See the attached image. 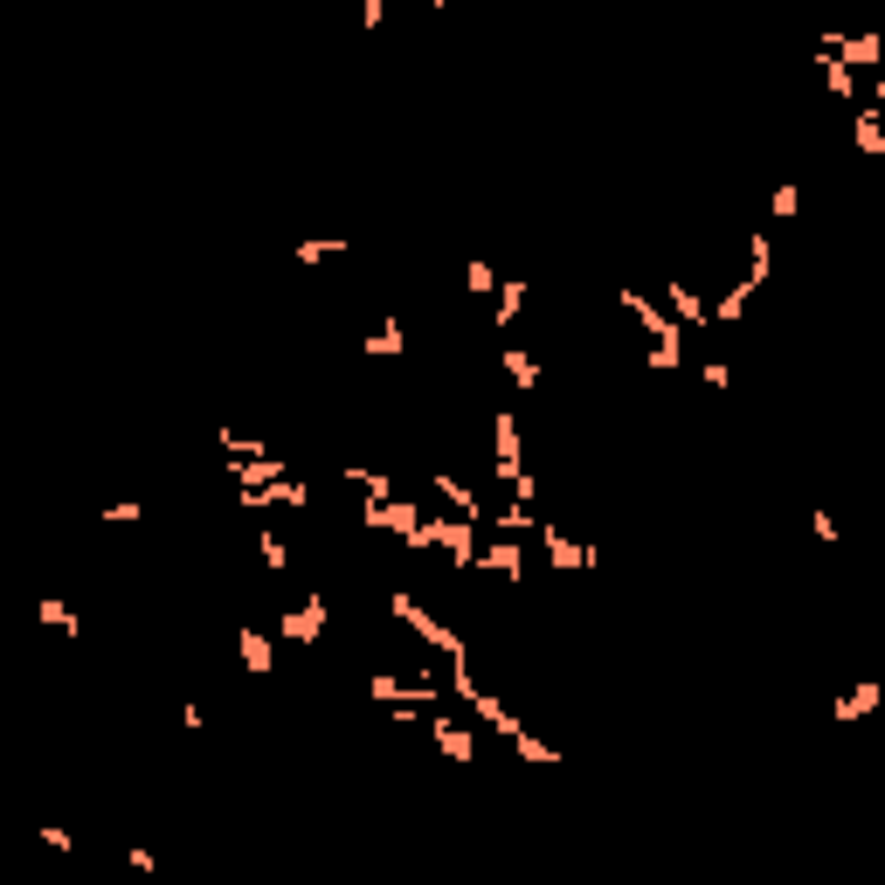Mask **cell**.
<instances>
[{
  "mask_svg": "<svg viewBox=\"0 0 885 885\" xmlns=\"http://www.w3.org/2000/svg\"><path fill=\"white\" fill-rule=\"evenodd\" d=\"M478 568L484 574H505V581H526V547H519V540H505V533H492L478 547Z\"/></svg>",
  "mask_w": 885,
  "mask_h": 885,
  "instance_id": "cell-10",
  "label": "cell"
},
{
  "mask_svg": "<svg viewBox=\"0 0 885 885\" xmlns=\"http://www.w3.org/2000/svg\"><path fill=\"white\" fill-rule=\"evenodd\" d=\"M256 560H263L270 574H291V547L277 540V526H263V533H256Z\"/></svg>",
  "mask_w": 885,
  "mask_h": 885,
  "instance_id": "cell-22",
  "label": "cell"
},
{
  "mask_svg": "<svg viewBox=\"0 0 885 885\" xmlns=\"http://www.w3.org/2000/svg\"><path fill=\"white\" fill-rule=\"evenodd\" d=\"M851 139H858L864 160H885V125H878V111H851Z\"/></svg>",
  "mask_w": 885,
  "mask_h": 885,
  "instance_id": "cell-18",
  "label": "cell"
},
{
  "mask_svg": "<svg viewBox=\"0 0 885 885\" xmlns=\"http://www.w3.org/2000/svg\"><path fill=\"white\" fill-rule=\"evenodd\" d=\"M291 256L298 263H332V256H346V242H339V236H312V242H298Z\"/></svg>",
  "mask_w": 885,
  "mask_h": 885,
  "instance_id": "cell-25",
  "label": "cell"
},
{
  "mask_svg": "<svg viewBox=\"0 0 885 885\" xmlns=\"http://www.w3.org/2000/svg\"><path fill=\"white\" fill-rule=\"evenodd\" d=\"M464 712H470V720H484V726H492L498 733V741H519V733H526V720H519V712L513 706H505V699H492V692H470V699H464Z\"/></svg>",
  "mask_w": 885,
  "mask_h": 885,
  "instance_id": "cell-7",
  "label": "cell"
},
{
  "mask_svg": "<svg viewBox=\"0 0 885 885\" xmlns=\"http://www.w3.org/2000/svg\"><path fill=\"white\" fill-rule=\"evenodd\" d=\"M817 69L831 77V98H844V104H858V84H851V69L837 63V55H817Z\"/></svg>",
  "mask_w": 885,
  "mask_h": 885,
  "instance_id": "cell-24",
  "label": "cell"
},
{
  "mask_svg": "<svg viewBox=\"0 0 885 885\" xmlns=\"http://www.w3.org/2000/svg\"><path fill=\"white\" fill-rule=\"evenodd\" d=\"M699 381H706V388H726L733 374H726V361H706V367H699Z\"/></svg>",
  "mask_w": 885,
  "mask_h": 885,
  "instance_id": "cell-33",
  "label": "cell"
},
{
  "mask_svg": "<svg viewBox=\"0 0 885 885\" xmlns=\"http://www.w3.org/2000/svg\"><path fill=\"white\" fill-rule=\"evenodd\" d=\"M540 547H547V560H554L560 574H589V568H602V547H589V540H574V533H560L554 519L540 526Z\"/></svg>",
  "mask_w": 885,
  "mask_h": 885,
  "instance_id": "cell-2",
  "label": "cell"
},
{
  "mask_svg": "<svg viewBox=\"0 0 885 885\" xmlns=\"http://www.w3.org/2000/svg\"><path fill=\"white\" fill-rule=\"evenodd\" d=\"M878 699H885V685H878V678H864V685H851L831 706V720H864V712H878Z\"/></svg>",
  "mask_w": 885,
  "mask_h": 885,
  "instance_id": "cell-14",
  "label": "cell"
},
{
  "mask_svg": "<svg viewBox=\"0 0 885 885\" xmlns=\"http://www.w3.org/2000/svg\"><path fill=\"white\" fill-rule=\"evenodd\" d=\"M361 353H367V361H402V353H408V332H402V318L374 326V332L361 339Z\"/></svg>",
  "mask_w": 885,
  "mask_h": 885,
  "instance_id": "cell-12",
  "label": "cell"
},
{
  "mask_svg": "<svg viewBox=\"0 0 885 885\" xmlns=\"http://www.w3.org/2000/svg\"><path fill=\"white\" fill-rule=\"evenodd\" d=\"M361 526L367 533H388V505H361Z\"/></svg>",
  "mask_w": 885,
  "mask_h": 885,
  "instance_id": "cell-32",
  "label": "cell"
},
{
  "mask_svg": "<svg viewBox=\"0 0 885 885\" xmlns=\"http://www.w3.org/2000/svg\"><path fill=\"white\" fill-rule=\"evenodd\" d=\"M768 277H775V242H768V229H755V236H747V277H741V285H768Z\"/></svg>",
  "mask_w": 885,
  "mask_h": 885,
  "instance_id": "cell-15",
  "label": "cell"
},
{
  "mask_svg": "<svg viewBox=\"0 0 885 885\" xmlns=\"http://www.w3.org/2000/svg\"><path fill=\"white\" fill-rule=\"evenodd\" d=\"M35 623H42V630H55V636H84V616L69 609L63 595H42V602H35Z\"/></svg>",
  "mask_w": 885,
  "mask_h": 885,
  "instance_id": "cell-13",
  "label": "cell"
},
{
  "mask_svg": "<svg viewBox=\"0 0 885 885\" xmlns=\"http://www.w3.org/2000/svg\"><path fill=\"white\" fill-rule=\"evenodd\" d=\"M526 298H533V285H526V277H505V285H498V332H513V326H519Z\"/></svg>",
  "mask_w": 885,
  "mask_h": 885,
  "instance_id": "cell-19",
  "label": "cell"
},
{
  "mask_svg": "<svg viewBox=\"0 0 885 885\" xmlns=\"http://www.w3.org/2000/svg\"><path fill=\"white\" fill-rule=\"evenodd\" d=\"M498 285H505V277H498L484 256H470V263H464V291H470V298H498Z\"/></svg>",
  "mask_w": 885,
  "mask_h": 885,
  "instance_id": "cell-23",
  "label": "cell"
},
{
  "mask_svg": "<svg viewBox=\"0 0 885 885\" xmlns=\"http://www.w3.org/2000/svg\"><path fill=\"white\" fill-rule=\"evenodd\" d=\"M519 416L513 408H498V422H492V470H498V484H513L519 470H526V457H519Z\"/></svg>",
  "mask_w": 885,
  "mask_h": 885,
  "instance_id": "cell-5",
  "label": "cell"
},
{
  "mask_svg": "<svg viewBox=\"0 0 885 885\" xmlns=\"http://www.w3.org/2000/svg\"><path fill=\"white\" fill-rule=\"evenodd\" d=\"M809 533H817L823 547H837V519H831V513H809Z\"/></svg>",
  "mask_w": 885,
  "mask_h": 885,
  "instance_id": "cell-31",
  "label": "cell"
},
{
  "mask_svg": "<svg viewBox=\"0 0 885 885\" xmlns=\"http://www.w3.org/2000/svg\"><path fill=\"white\" fill-rule=\"evenodd\" d=\"M796 208H802V187L782 180V187H775V222H796Z\"/></svg>",
  "mask_w": 885,
  "mask_h": 885,
  "instance_id": "cell-26",
  "label": "cell"
},
{
  "mask_svg": "<svg viewBox=\"0 0 885 885\" xmlns=\"http://www.w3.org/2000/svg\"><path fill=\"white\" fill-rule=\"evenodd\" d=\"M616 305H623V312L636 318V326H644V332H650V346H665V339H685V332H678V326H671V318H665V312H657V305H650V298H644V291H636V285H623V291H616Z\"/></svg>",
  "mask_w": 885,
  "mask_h": 885,
  "instance_id": "cell-8",
  "label": "cell"
},
{
  "mask_svg": "<svg viewBox=\"0 0 885 885\" xmlns=\"http://www.w3.org/2000/svg\"><path fill=\"white\" fill-rule=\"evenodd\" d=\"M498 367H505V381H513V388H540V361L526 346H513V339L498 346Z\"/></svg>",
  "mask_w": 885,
  "mask_h": 885,
  "instance_id": "cell-16",
  "label": "cell"
},
{
  "mask_svg": "<svg viewBox=\"0 0 885 885\" xmlns=\"http://www.w3.org/2000/svg\"><path fill=\"white\" fill-rule=\"evenodd\" d=\"M236 657H242V671H250V678H270V671H277V644H270V630L242 623V630H236Z\"/></svg>",
  "mask_w": 885,
  "mask_h": 885,
  "instance_id": "cell-9",
  "label": "cell"
},
{
  "mask_svg": "<svg viewBox=\"0 0 885 885\" xmlns=\"http://www.w3.org/2000/svg\"><path fill=\"white\" fill-rule=\"evenodd\" d=\"M513 755H519L526 768H560V747H554V741H540V733H533V726H526V733H519V741H513Z\"/></svg>",
  "mask_w": 885,
  "mask_h": 885,
  "instance_id": "cell-21",
  "label": "cell"
},
{
  "mask_svg": "<svg viewBox=\"0 0 885 885\" xmlns=\"http://www.w3.org/2000/svg\"><path fill=\"white\" fill-rule=\"evenodd\" d=\"M125 864H131V872H139V878H153V872H160V858H153V844H131V851H125Z\"/></svg>",
  "mask_w": 885,
  "mask_h": 885,
  "instance_id": "cell-28",
  "label": "cell"
},
{
  "mask_svg": "<svg viewBox=\"0 0 885 885\" xmlns=\"http://www.w3.org/2000/svg\"><path fill=\"white\" fill-rule=\"evenodd\" d=\"M429 741H437L450 761H464V768L478 761V741H470V733H464V720H450V712H437V720H429Z\"/></svg>",
  "mask_w": 885,
  "mask_h": 885,
  "instance_id": "cell-11",
  "label": "cell"
},
{
  "mask_svg": "<svg viewBox=\"0 0 885 885\" xmlns=\"http://www.w3.org/2000/svg\"><path fill=\"white\" fill-rule=\"evenodd\" d=\"M747 298H755V285H741V277H733V285L720 291V305H712L706 318H712V326H741V312H747Z\"/></svg>",
  "mask_w": 885,
  "mask_h": 885,
  "instance_id": "cell-20",
  "label": "cell"
},
{
  "mask_svg": "<svg viewBox=\"0 0 885 885\" xmlns=\"http://www.w3.org/2000/svg\"><path fill=\"white\" fill-rule=\"evenodd\" d=\"M346 484H353V492H367V505H388L394 498V478H388V470H367V464H346Z\"/></svg>",
  "mask_w": 885,
  "mask_h": 885,
  "instance_id": "cell-17",
  "label": "cell"
},
{
  "mask_svg": "<svg viewBox=\"0 0 885 885\" xmlns=\"http://www.w3.org/2000/svg\"><path fill=\"white\" fill-rule=\"evenodd\" d=\"M332 623V602L326 595H305L298 609H277V636L285 644H318V630Z\"/></svg>",
  "mask_w": 885,
  "mask_h": 885,
  "instance_id": "cell-3",
  "label": "cell"
},
{
  "mask_svg": "<svg viewBox=\"0 0 885 885\" xmlns=\"http://www.w3.org/2000/svg\"><path fill=\"white\" fill-rule=\"evenodd\" d=\"M381 22H388V0H361V28L381 35Z\"/></svg>",
  "mask_w": 885,
  "mask_h": 885,
  "instance_id": "cell-29",
  "label": "cell"
},
{
  "mask_svg": "<svg viewBox=\"0 0 885 885\" xmlns=\"http://www.w3.org/2000/svg\"><path fill=\"white\" fill-rule=\"evenodd\" d=\"M429 492L443 498V513H450V519H470V526L484 533V513H492V505H484L478 492H470L464 478H450V470H437V478H429Z\"/></svg>",
  "mask_w": 885,
  "mask_h": 885,
  "instance_id": "cell-4",
  "label": "cell"
},
{
  "mask_svg": "<svg viewBox=\"0 0 885 885\" xmlns=\"http://www.w3.org/2000/svg\"><path fill=\"white\" fill-rule=\"evenodd\" d=\"M104 519H111V526H139V519H146V505H139V498H111V505H104Z\"/></svg>",
  "mask_w": 885,
  "mask_h": 885,
  "instance_id": "cell-27",
  "label": "cell"
},
{
  "mask_svg": "<svg viewBox=\"0 0 885 885\" xmlns=\"http://www.w3.org/2000/svg\"><path fill=\"white\" fill-rule=\"evenodd\" d=\"M388 616H394V623H408V630H416L429 650H443L450 665H470V644H464V630H457V623H443V616H429V609H422V602L408 595V589H388Z\"/></svg>",
  "mask_w": 885,
  "mask_h": 885,
  "instance_id": "cell-1",
  "label": "cell"
},
{
  "mask_svg": "<svg viewBox=\"0 0 885 885\" xmlns=\"http://www.w3.org/2000/svg\"><path fill=\"white\" fill-rule=\"evenodd\" d=\"M665 305H671L665 318H671L678 332H706V326H712V318H706V298L692 291L685 277H665Z\"/></svg>",
  "mask_w": 885,
  "mask_h": 885,
  "instance_id": "cell-6",
  "label": "cell"
},
{
  "mask_svg": "<svg viewBox=\"0 0 885 885\" xmlns=\"http://www.w3.org/2000/svg\"><path fill=\"white\" fill-rule=\"evenodd\" d=\"M35 837H42L55 858H69V851H77V837H69V831H55V823H49V831H35Z\"/></svg>",
  "mask_w": 885,
  "mask_h": 885,
  "instance_id": "cell-30",
  "label": "cell"
}]
</instances>
